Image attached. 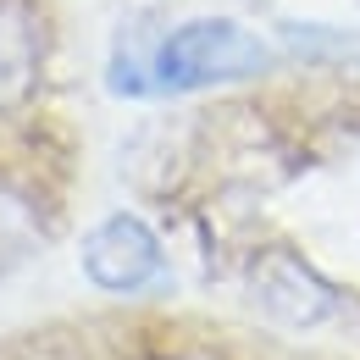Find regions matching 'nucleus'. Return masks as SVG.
Returning <instances> with one entry per match:
<instances>
[{"label": "nucleus", "mask_w": 360, "mask_h": 360, "mask_svg": "<svg viewBox=\"0 0 360 360\" xmlns=\"http://www.w3.org/2000/svg\"><path fill=\"white\" fill-rule=\"evenodd\" d=\"M45 45L22 0H0V111H17L28 94L39 89Z\"/></svg>", "instance_id": "4"}, {"label": "nucleus", "mask_w": 360, "mask_h": 360, "mask_svg": "<svg viewBox=\"0 0 360 360\" xmlns=\"http://www.w3.org/2000/svg\"><path fill=\"white\" fill-rule=\"evenodd\" d=\"M266 61H271L266 45H261L244 22L200 17V22L172 28V34L155 45V56H150V84H144V89H205V84H233V78L261 72Z\"/></svg>", "instance_id": "1"}, {"label": "nucleus", "mask_w": 360, "mask_h": 360, "mask_svg": "<svg viewBox=\"0 0 360 360\" xmlns=\"http://www.w3.org/2000/svg\"><path fill=\"white\" fill-rule=\"evenodd\" d=\"M84 271L105 294H139L161 277V238L139 217L117 211L84 238Z\"/></svg>", "instance_id": "2"}, {"label": "nucleus", "mask_w": 360, "mask_h": 360, "mask_svg": "<svg viewBox=\"0 0 360 360\" xmlns=\"http://www.w3.org/2000/svg\"><path fill=\"white\" fill-rule=\"evenodd\" d=\"M34 244H39V217H34V205H28L11 183H0V271L17 266Z\"/></svg>", "instance_id": "5"}, {"label": "nucleus", "mask_w": 360, "mask_h": 360, "mask_svg": "<svg viewBox=\"0 0 360 360\" xmlns=\"http://www.w3.org/2000/svg\"><path fill=\"white\" fill-rule=\"evenodd\" d=\"M250 288H255V300L266 305L277 321H288V327H311L321 316L333 311V288L316 277L300 255H288V250H266L255 271H250Z\"/></svg>", "instance_id": "3"}]
</instances>
